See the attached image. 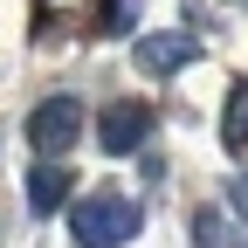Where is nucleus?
Masks as SVG:
<instances>
[{"mask_svg": "<svg viewBox=\"0 0 248 248\" xmlns=\"http://www.w3.org/2000/svg\"><path fill=\"white\" fill-rule=\"evenodd\" d=\"M131 234H138V207L117 200V193H90L69 214V241L76 248H124Z\"/></svg>", "mask_w": 248, "mask_h": 248, "instance_id": "1", "label": "nucleus"}, {"mask_svg": "<svg viewBox=\"0 0 248 248\" xmlns=\"http://www.w3.org/2000/svg\"><path fill=\"white\" fill-rule=\"evenodd\" d=\"M83 131V104L76 97H42L35 110H28V138H35L42 159H55V152H69Z\"/></svg>", "mask_w": 248, "mask_h": 248, "instance_id": "2", "label": "nucleus"}, {"mask_svg": "<svg viewBox=\"0 0 248 248\" xmlns=\"http://www.w3.org/2000/svg\"><path fill=\"white\" fill-rule=\"evenodd\" d=\"M145 131H152V104H110V110L97 117V145L110 152V159L138 152V145H145Z\"/></svg>", "mask_w": 248, "mask_h": 248, "instance_id": "3", "label": "nucleus"}, {"mask_svg": "<svg viewBox=\"0 0 248 248\" xmlns=\"http://www.w3.org/2000/svg\"><path fill=\"white\" fill-rule=\"evenodd\" d=\"M193 55H200V42L186 35V28H179V35H145V42H138V62H145L152 76H172V69H186Z\"/></svg>", "mask_w": 248, "mask_h": 248, "instance_id": "4", "label": "nucleus"}, {"mask_svg": "<svg viewBox=\"0 0 248 248\" xmlns=\"http://www.w3.org/2000/svg\"><path fill=\"white\" fill-rule=\"evenodd\" d=\"M69 172H62V166H35V172H28V207H35V214H55L62 200H69Z\"/></svg>", "mask_w": 248, "mask_h": 248, "instance_id": "5", "label": "nucleus"}, {"mask_svg": "<svg viewBox=\"0 0 248 248\" xmlns=\"http://www.w3.org/2000/svg\"><path fill=\"white\" fill-rule=\"evenodd\" d=\"M221 138H228V152H241V145H248V83H234V90H228V110H221Z\"/></svg>", "mask_w": 248, "mask_h": 248, "instance_id": "6", "label": "nucleus"}, {"mask_svg": "<svg viewBox=\"0 0 248 248\" xmlns=\"http://www.w3.org/2000/svg\"><path fill=\"white\" fill-rule=\"evenodd\" d=\"M241 200H248V193H241Z\"/></svg>", "mask_w": 248, "mask_h": 248, "instance_id": "7", "label": "nucleus"}]
</instances>
